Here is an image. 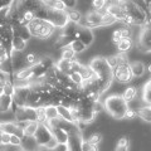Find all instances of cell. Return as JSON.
<instances>
[{
  "instance_id": "obj_34",
  "label": "cell",
  "mask_w": 151,
  "mask_h": 151,
  "mask_svg": "<svg viewBox=\"0 0 151 151\" xmlns=\"http://www.w3.org/2000/svg\"><path fill=\"white\" fill-rule=\"evenodd\" d=\"M122 39V34H121V29H116L115 32L112 33V43L113 44H116Z\"/></svg>"
},
{
  "instance_id": "obj_16",
  "label": "cell",
  "mask_w": 151,
  "mask_h": 151,
  "mask_svg": "<svg viewBox=\"0 0 151 151\" xmlns=\"http://www.w3.org/2000/svg\"><path fill=\"white\" fill-rule=\"evenodd\" d=\"M137 116H139L142 121L151 124V106L144 105V106L139 107V108H137Z\"/></svg>"
},
{
  "instance_id": "obj_6",
  "label": "cell",
  "mask_w": 151,
  "mask_h": 151,
  "mask_svg": "<svg viewBox=\"0 0 151 151\" xmlns=\"http://www.w3.org/2000/svg\"><path fill=\"white\" fill-rule=\"evenodd\" d=\"M134 78L131 72V65L130 62L120 64L113 68V79H116L119 83H130Z\"/></svg>"
},
{
  "instance_id": "obj_26",
  "label": "cell",
  "mask_w": 151,
  "mask_h": 151,
  "mask_svg": "<svg viewBox=\"0 0 151 151\" xmlns=\"http://www.w3.org/2000/svg\"><path fill=\"white\" fill-rule=\"evenodd\" d=\"M62 58L68 59V60H73V59H76V52L70 48L69 45H65L62 48Z\"/></svg>"
},
{
  "instance_id": "obj_20",
  "label": "cell",
  "mask_w": 151,
  "mask_h": 151,
  "mask_svg": "<svg viewBox=\"0 0 151 151\" xmlns=\"http://www.w3.org/2000/svg\"><path fill=\"white\" fill-rule=\"evenodd\" d=\"M122 96H124V98L127 101V102H132L136 98V96H137V88H136L135 86H130L125 88L124 93H122Z\"/></svg>"
},
{
  "instance_id": "obj_39",
  "label": "cell",
  "mask_w": 151,
  "mask_h": 151,
  "mask_svg": "<svg viewBox=\"0 0 151 151\" xmlns=\"http://www.w3.org/2000/svg\"><path fill=\"white\" fill-rule=\"evenodd\" d=\"M117 145H121V146H129L130 145V140L127 137H121L119 141H117Z\"/></svg>"
},
{
  "instance_id": "obj_23",
  "label": "cell",
  "mask_w": 151,
  "mask_h": 151,
  "mask_svg": "<svg viewBox=\"0 0 151 151\" xmlns=\"http://www.w3.org/2000/svg\"><path fill=\"white\" fill-rule=\"evenodd\" d=\"M69 47L76 52V54H81V53H83V52L87 49V45L84 44L83 42H81L79 39H77V38H76V39L72 42V43L69 44Z\"/></svg>"
},
{
  "instance_id": "obj_4",
  "label": "cell",
  "mask_w": 151,
  "mask_h": 151,
  "mask_svg": "<svg viewBox=\"0 0 151 151\" xmlns=\"http://www.w3.org/2000/svg\"><path fill=\"white\" fill-rule=\"evenodd\" d=\"M28 28H29L32 35L38 38V39H48L53 35L55 30V27L50 22L40 18H34L28 24Z\"/></svg>"
},
{
  "instance_id": "obj_9",
  "label": "cell",
  "mask_w": 151,
  "mask_h": 151,
  "mask_svg": "<svg viewBox=\"0 0 151 151\" xmlns=\"http://www.w3.org/2000/svg\"><path fill=\"white\" fill-rule=\"evenodd\" d=\"M102 13L103 10H91L84 17V25L94 29V28L102 27Z\"/></svg>"
},
{
  "instance_id": "obj_13",
  "label": "cell",
  "mask_w": 151,
  "mask_h": 151,
  "mask_svg": "<svg viewBox=\"0 0 151 151\" xmlns=\"http://www.w3.org/2000/svg\"><path fill=\"white\" fill-rule=\"evenodd\" d=\"M27 42L24 38H22L20 35L14 34L12 39V50L14 52H24L27 49Z\"/></svg>"
},
{
  "instance_id": "obj_11",
  "label": "cell",
  "mask_w": 151,
  "mask_h": 151,
  "mask_svg": "<svg viewBox=\"0 0 151 151\" xmlns=\"http://www.w3.org/2000/svg\"><path fill=\"white\" fill-rule=\"evenodd\" d=\"M13 102H14L13 94L3 93L0 96V113H6L10 111L13 107Z\"/></svg>"
},
{
  "instance_id": "obj_31",
  "label": "cell",
  "mask_w": 151,
  "mask_h": 151,
  "mask_svg": "<svg viewBox=\"0 0 151 151\" xmlns=\"http://www.w3.org/2000/svg\"><path fill=\"white\" fill-rule=\"evenodd\" d=\"M92 8L93 10H105V0H93Z\"/></svg>"
},
{
  "instance_id": "obj_41",
  "label": "cell",
  "mask_w": 151,
  "mask_h": 151,
  "mask_svg": "<svg viewBox=\"0 0 151 151\" xmlns=\"http://www.w3.org/2000/svg\"><path fill=\"white\" fill-rule=\"evenodd\" d=\"M54 1H55V0H42V3H43L44 5H47V6H52Z\"/></svg>"
},
{
  "instance_id": "obj_42",
  "label": "cell",
  "mask_w": 151,
  "mask_h": 151,
  "mask_svg": "<svg viewBox=\"0 0 151 151\" xmlns=\"http://www.w3.org/2000/svg\"><path fill=\"white\" fill-rule=\"evenodd\" d=\"M147 72H149V73L151 74V64H150V65H149V67H147Z\"/></svg>"
},
{
  "instance_id": "obj_17",
  "label": "cell",
  "mask_w": 151,
  "mask_h": 151,
  "mask_svg": "<svg viewBox=\"0 0 151 151\" xmlns=\"http://www.w3.org/2000/svg\"><path fill=\"white\" fill-rule=\"evenodd\" d=\"M132 38L131 37H126V38H122V39L117 43V49H119L120 53H126L132 48Z\"/></svg>"
},
{
  "instance_id": "obj_43",
  "label": "cell",
  "mask_w": 151,
  "mask_h": 151,
  "mask_svg": "<svg viewBox=\"0 0 151 151\" xmlns=\"http://www.w3.org/2000/svg\"><path fill=\"white\" fill-rule=\"evenodd\" d=\"M0 64H1V59H0Z\"/></svg>"
},
{
  "instance_id": "obj_33",
  "label": "cell",
  "mask_w": 151,
  "mask_h": 151,
  "mask_svg": "<svg viewBox=\"0 0 151 151\" xmlns=\"http://www.w3.org/2000/svg\"><path fill=\"white\" fill-rule=\"evenodd\" d=\"M27 62L29 65H34L38 60H39V58H38V55L35 53H29V54H27Z\"/></svg>"
},
{
  "instance_id": "obj_38",
  "label": "cell",
  "mask_w": 151,
  "mask_h": 151,
  "mask_svg": "<svg viewBox=\"0 0 151 151\" xmlns=\"http://www.w3.org/2000/svg\"><path fill=\"white\" fill-rule=\"evenodd\" d=\"M67 9H74L77 5V0H62Z\"/></svg>"
},
{
  "instance_id": "obj_32",
  "label": "cell",
  "mask_w": 151,
  "mask_h": 151,
  "mask_svg": "<svg viewBox=\"0 0 151 151\" xmlns=\"http://www.w3.org/2000/svg\"><path fill=\"white\" fill-rule=\"evenodd\" d=\"M8 76H12V74H6L3 70H0V96L4 93V84H5V79L8 78Z\"/></svg>"
},
{
  "instance_id": "obj_30",
  "label": "cell",
  "mask_w": 151,
  "mask_h": 151,
  "mask_svg": "<svg viewBox=\"0 0 151 151\" xmlns=\"http://www.w3.org/2000/svg\"><path fill=\"white\" fill-rule=\"evenodd\" d=\"M10 137L12 135L8 134V132H1V146L0 147H4V146H9L10 145Z\"/></svg>"
},
{
  "instance_id": "obj_28",
  "label": "cell",
  "mask_w": 151,
  "mask_h": 151,
  "mask_svg": "<svg viewBox=\"0 0 151 151\" xmlns=\"http://www.w3.org/2000/svg\"><path fill=\"white\" fill-rule=\"evenodd\" d=\"M102 141V135L96 132V134H92L91 136L88 137V142L92 144V145H100Z\"/></svg>"
},
{
  "instance_id": "obj_25",
  "label": "cell",
  "mask_w": 151,
  "mask_h": 151,
  "mask_svg": "<svg viewBox=\"0 0 151 151\" xmlns=\"http://www.w3.org/2000/svg\"><path fill=\"white\" fill-rule=\"evenodd\" d=\"M35 111H37V121L39 124H43V122H47L48 119H47V113H45V106L44 105H40L35 107Z\"/></svg>"
},
{
  "instance_id": "obj_14",
  "label": "cell",
  "mask_w": 151,
  "mask_h": 151,
  "mask_svg": "<svg viewBox=\"0 0 151 151\" xmlns=\"http://www.w3.org/2000/svg\"><path fill=\"white\" fill-rule=\"evenodd\" d=\"M130 65H131V72H132L134 78H141L145 74L146 67H145V64L142 62H140V60H136V62L130 63Z\"/></svg>"
},
{
  "instance_id": "obj_1",
  "label": "cell",
  "mask_w": 151,
  "mask_h": 151,
  "mask_svg": "<svg viewBox=\"0 0 151 151\" xmlns=\"http://www.w3.org/2000/svg\"><path fill=\"white\" fill-rule=\"evenodd\" d=\"M89 67L93 70V79L101 93L106 92L113 81V69L106 57H96L89 62Z\"/></svg>"
},
{
  "instance_id": "obj_15",
  "label": "cell",
  "mask_w": 151,
  "mask_h": 151,
  "mask_svg": "<svg viewBox=\"0 0 151 151\" xmlns=\"http://www.w3.org/2000/svg\"><path fill=\"white\" fill-rule=\"evenodd\" d=\"M108 62H110L111 64V67L112 69L117 67V65H120V64H124V63H127L129 62V59H127V57L125 53H119V54H115V55H111V57H108Z\"/></svg>"
},
{
  "instance_id": "obj_27",
  "label": "cell",
  "mask_w": 151,
  "mask_h": 151,
  "mask_svg": "<svg viewBox=\"0 0 151 151\" xmlns=\"http://www.w3.org/2000/svg\"><path fill=\"white\" fill-rule=\"evenodd\" d=\"M68 77H69L70 81H72L74 84H77V86H79V84L82 83V81H83V77L81 76V73H79V72H72L68 76Z\"/></svg>"
},
{
  "instance_id": "obj_35",
  "label": "cell",
  "mask_w": 151,
  "mask_h": 151,
  "mask_svg": "<svg viewBox=\"0 0 151 151\" xmlns=\"http://www.w3.org/2000/svg\"><path fill=\"white\" fill-rule=\"evenodd\" d=\"M135 117H137V110L129 107V110L126 111L125 119H126V120H132V119H135Z\"/></svg>"
},
{
  "instance_id": "obj_29",
  "label": "cell",
  "mask_w": 151,
  "mask_h": 151,
  "mask_svg": "<svg viewBox=\"0 0 151 151\" xmlns=\"http://www.w3.org/2000/svg\"><path fill=\"white\" fill-rule=\"evenodd\" d=\"M10 146H23V137L19 135H12Z\"/></svg>"
},
{
  "instance_id": "obj_21",
  "label": "cell",
  "mask_w": 151,
  "mask_h": 151,
  "mask_svg": "<svg viewBox=\"0 0 151 151\" xmlns=\"http://www.w3.org/2000/svg\"><path fill=\"white\" fill-rule=\"evenodd\" d=\"M68 18H69V22L72 23H76V24H81L82 19H83V15L81 12L76 10V9H68Z\"/></svg>"
},
{
  "instance_id": "obj_2",
  "label": "cell",
  "mask_w": 151,
  "mask_h": 151,
  "mask_svg": "<svg viewBox=\"0 0 151 151\" xmlns=\"http://www.w3.org/2000/svg\"><path fill=\"white\" fill-rule=\"evenodd\" d=\"M103 108L113 119L122 120L125 119L126 111L129 110V102H127L122 94H111L103 100Z\"/></svg>"
},
{
  "instance_id": "obj_40",
  "label": "cell",
  "mask_w": 151,
  "mask_h": 151,
  "mask_svg": "<svg viewBox=\"0 0 151 151\" xmlns=\"http://www.w3.org/2000/svg\"><path fill=\"white\" fill-rule=\"evenodd\" d=\"M115 151H129V146H121V145H117Z\"/></svg>"
},
{
  "instance_id": "obj_5",
  "label": "cell",
  "mask_w": 151,
  "mask_h": 151,
  "mask_svg": "<svg viewBox=\"0 0 151 151\" xmlns=\"http://www.w3.org/2000/svg\"><path fill=\"white\" fill-rule=\"evenodd\" d=\"M47 20L50 22L57 28L63 29L69 23V18H68V12L67 10H55L52 6H48V17Z\"/></svg>"
},
{
  "instance_id": "obj_22",
  "label": "cell",
  "mask_w": 151,
  "mask_h": 151,
  "mask_svg": "<svg viewBox=\"0 0 151 151\" xmlns=\"http://www.w3.org/2000/svg\"><path fill=\"white\" fill-rule=\"evenodd\" d=\"M117 22L119 20L116 19V17H113L112 14L103 10V13H102V27H110V25H113Z\"/></svg>"
},
{
  "instance_id": "obj_18",
  "label": "cell",
  "mask_w": 151,
  "mask_h": 151,
  "mask_svg": "<svg viewBox=\"0 0 151 151\" xmlns=\"http://www.w3.org/2000/svg\"><path fill=\"white\" fill-rule=\"evenodd\" d=\"M38 127H39V122L38 121H29L24 126V129H23V131H24V136H27V137H33V136L35 135Z\"/></svg>"
},
{
  "instance_id": "obj_3",
  "label": "cell",
  "mask_w": 151,
  "mask_h": 151,
  "mask_svg": "<svg viewBox=\"0 0 151 151\" xmlns=\"http://www.w3.org/2000/svg\"><path fill=\"white\" fill-rule=\"evenodd\" d=\"M121 6L124 9V12L126 13L127 17H130L134 22V25H139V27H145L147 24L150 15L147 10L139 5L135 0H124L121 3Z\"/></svg>"
},
{
  "instance_id": "obj_12",
  "label": "cell",
  "mask_w": 151,
  "mask_h": 151,
  "mask_svg": "<svg viewBox=\"0 0 151 151\" xmlns=\"http://www.w3.org/2000/svg\"><path fill=\"white\" fill-rule=\"evenodd\" d=\"M52 132H53V136L58 144H69L70 135L64 129H62V127H54Z\"/></svg>"
},
{
  "instance_id": "obj_36",
  "label": "cell",
  "mask_w": 151,
  "mask_h": 151,
  "mask_svg": "<svg viewBox=\"0 0 151 151\" xmlns=\"http://www.w3.org/2000/svg\"><path fill=\"white\" fill-rule=\"evenodd\" d=\"M52 8L55 9V10H68L62 0H55V1L53 3V5H52Z\"/></svg>"
},
{
  "instance_id": "obj_8",
  "label": "cell",
  "mask_w": 151,
  "mask_h": 151,
  "mask_svg": "<svg viewBox=\"0 0 151 151\" xmlns=\"http://www.w3.org/2000/svg\"><path fill=\"white\" fill-rule=\"evenodd\" d=\"M76 38L79 39L81 42H83L87 47H89L94 42L93 30L91 29V28H88L86 25H82V24H78L77 33H76Z\"/></svg>"
},
{
  "instance_id": "obj_19",
  "label": "cell",
  "mask_w": 151,
  "mask_h": 151,
  "mask_svg": "<svg viewBox=\"0 0 151 151\" xmlns=\"http://www.w3.org/2000/svg\"><path fill=\"white\" fill-rule=\"evenodd\" d=\"M142 101L145 105L151 106V79H149L145 83V86L142 88Z\"/></svg>"
},
{
  "instance_id": "obj_7",
  "label": "cell",
  "mask_w": 151,
  "mask_h": 151,
  "mask_svg": "<svg viewBox=\"0 0 151 151\" xmlns=\"http://www.w3.org/2000/svg\"><path fill=\"white\" fill-rule=\"evenodd\" d=\"M33 137H34L38 146H45L53 137V132L49 129V126L45 122H43V124H39V127H38L35 135Z\"/></svg>"
},
{
  "instance_id": "obj_37",
  "label": "cell",
  "mask_w": 151,
  "mask_h": 151,
  "mask_svg": "<svg viewBox=\"0 0 151 151\" xmlns=\"http://www.w3.org/2000/svg\"><path fill=\"white\" fill-rule=\"evenodd\" d=\"M124 0H105V9L108 6H116V5H121V3Z\"/></svg>"
},
{
  "instance_id": "obj_24",
  "label": "cell",
  "mask_w": 151,
  "mask_h": 151,
  "mask_svg": "<svg viewBox=\"0 0 151 151\" xmlns=\"http://www.w3.org/2000/svg\"><path fill=\"white\" fill-rule=\"evenodd\" d=\"M45 113H47V119H48V120L59 117L58 107H57V105H48V106H45Z\"/></svg>"
},
{
  "instance_id": "obj_10",
  "label": "cell",
  "mask_w": 151,
  "mask_h": 151,
  "mask_svg": "<svg viewBox=\"0 0 151 151\" xmlns=\"http://www.w3.org/2000/svg\"><path fill=\"white\" fill-rule=\"evenodd\" d=\"M139 48L142 52H151V30L144 27L139 39Z\"/></svg>"
}]
</instances>
